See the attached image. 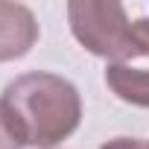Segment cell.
<instances>
[{
	"label": "cell",
	"instance_id": "cell-1",
	"mask_svg": "<svg viewBox=\"0 0 149 149\" xmlns=\"http://www.w3.org/2000/svg\"><path fill=\"white\" fill-rule=\"evenodd\" d=\"M0 108L18 143L29 149H56L82 123L76 85L47 70L15 76L0 94Z\"/></svg>",
	"mask_w": 149,
	"mask_h": 149
},
{
	"label": "cell",
	"instance_id": "cell-2",
	"mask_svg": "<svg viewBox=\"0 0 149 149\" xmlns=\"http://www.w3.org/2000/svg\"><path fill=\"white\" fill-rule=\"evenodd\" d=\"M70 32L91 56L105 58V64H129L134 56L132 21L123 3L111 0H70L67 3Z\"/></svg>",
	"mask_w": 149,
	"mask_h": 149
},
{
	"label": "cell",
	"instance_id": "cell-3",
	"mask_svg": "<svg viewBox=\"0 0 149 149\" xmlns=\"http://www.w3.org/2000/svg\"><path fill=\"white\" fill-rule=\"evenodd\" d=\"M38 21L29 6L0 0V64L24 58L38 44Z\"/></svg>",
	"mask_w": 149,
	"mask_h": 149
},
{
	"label": "cell",
	"instance_id": "cell-4",
	"mask_svg": "<svg viewBox=\"0 0 149 149\" xmlns=\"http://www.w3.org/2000/svg\"><path fill=\"white\" fill-rule=\"evenodd\" d=\"M105 85L117 100L134 108H149V70L132 64H105Z\"/></svg>",
	"mask_w": 149,
	"mask_h": 149
},
{
	"label": "cell",
	"instance_id": "cell-5",
	"mask_svg": "<svg viewBox=\"0 0 149 149\" xmlns=\"http://www.w3.org/2000/svg\"><path fill=\"white\" fill-rule=\"evenodd\" d=\"M132 44H134V56H149V18L132 21Z\"/></svg>",
	"mask_w": 149,
	"mask_h": 149
},
{
	"label": "cell",
	"instance_id": "cell-6",
	"mask_svg": "<svg viewBox=\"0 0 149 149\" xmlns=\"http://www.w3.org/2000/svg\"><path fill=\"white\" fill-rule=\"evenodd\" d=\"M100 149H149V140H143V137H114V140H105Z\"/></svg>",
	"mask_w": 149,
	"mask_h": 149
},
{
	"label": "cell",
	"instance_id": "cell-7",
	"mask_svg": "<svg viewBox=\"0 0 149 149\" xmlns=\"http://www.w3.org/2000/svg\"><path fill=\"white\" fill-rule=\"evenodd\" d=\"M0 149H24L18 143V137L12 134V129H9V123L3 117V108H0Z\"/></svg>",
	"mask_w": 149,
	"mask_h": 149
}]
</instances>
